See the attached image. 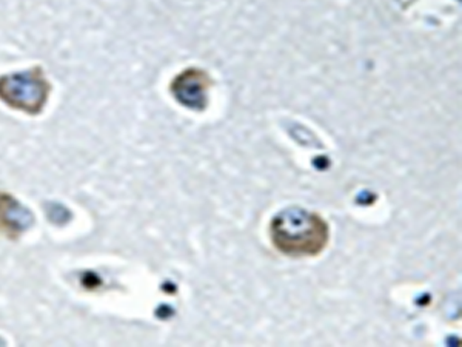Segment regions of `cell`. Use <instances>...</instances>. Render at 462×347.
I'll return each instance as SVG.
<instances>
[{
	"instance_id": "1",
	"label": "cell",
	"mask_w": 462,
	"mask_h": 347,
	"mask_svg": "<svg viewBox=\"0 0 462 347\" xmlns=\"http://www.w3.org/2000/svg\"><path fill=\"white\" fill-rule=\"evenodd\" d=\"M270 238L276 250L290 258H313L328 246L330 226L315 211L289 207L272 220Z\"/></svg>"
},
{
	"instance_id": "2",
	"label": "cell",
	"mask_w": 462,
	"mask_h": 347,
	"mask_svg": "<svg viewBox=\"0 0 462 347\" xmlns=\"http://www.w3.org/2000/svg\"><path fill=\"white\" fill-rule=\"evenodd\" d=\"M51 85L41 69L22 73L6 74L0 78V99L11 108L39 115L47 104Z\"/></svg>"
},
{
	"instance_id": "3",
	"label": "cell",
	"mask_w": 462,
	"mask_h": 347,
	"mask_svg": "<svg viewBox=\"0 0 462 347\" xmlns=\"http://www.w3.org/2000/svg\"><path fill=\"white\" fill-rule=\"evenodd\" d=\"M210 85V78L202 70H185L171 82V95L187 108L204 110Z\"/></svg>"
},
{
	"instance_id": "4",
	"label": "cell",
	"mask_w": 462,
	"mask_h": 347,
	"mask_svg": "<svg viewBox=\"0 0 462 347\" xmlns=\"http://www.w3.org/2000/svg\"><path fill=\"white\" fill-rule=\"evenodd\" d=\"M32 222V216L27 207L19 204L14 196L0 193V233L17 239Z\"/></svg>"
}]
</instances>
